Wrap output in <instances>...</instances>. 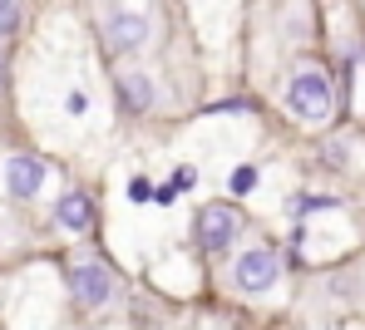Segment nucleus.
Listing matches in <instances>:
<instances>
[{"instance_id":"obj_1","label":"nucleus","mask_w":365,"mask_h":330,"mask_svg":"<svg viewBox=\"0 0 365 330\" xmlns=\"http://www.w3.org/2000/svg\"><path fill=\"white\" fill-rule=\"evenodd\" d=\"M282 109H287L297 124H306V129L331 124V114H336V89H331V74L316 65V60H302V65L287 74Z\"/></svg>"},{"instance_id":"obj_2","label":"nucleus","mask_w":365,"mask_h":330,"mask_svg":"<svg viewBox=\"0 0 365 330\" xmlns=\"http://www.w3.org/2000/svg\"><path fill=\"white\" fill-rule=\"evenodd\" d=\"M64 281H69V301L79 311H109L114 296H119V281H114V271L99 252H74L64 266Z\"/></svg>"},{"instance_id":"obj_3","label":"nucleus","mask_w":365,"mask_h":330,"mask_svg":"<svg viewBox=\"0 0 365 330\" xmlns=\"http://www.w3.org/2000/svg\"><path fill=\"white\" fill-rule=\"evenodd\" d=\"M242 232H247V217L232 202H202V212L192 217V242H197L202 257H232Z\"/></svg>"},{"instance_id":"obj_4","label":"nucleus","mask_w":365,"mask_h":330,"mask_svg":"<svg viewBox=\"0 0 365 330\" xmlns=\"http://www.w3.org/2000/svg\"><path fill=\"white\" fill-rule=\"evenodd\" d=\"M227 281H232V291L237 296H267V291H277V281H282V257L267 247V242H252V247H232V271H227Z\"/></svg>"},{"instance_id":"obj_5","label":"nucleus","mask_w":365,"mask_h":330,"mask_svg":"<svg viewBox=\"0 0 365 330\" xmlns=\"http://www.w3.org/2000/svg\"><path fill=\"white\" fill-rule=\"evenodd\" d=\"M55 168L40 158V153H5L0 158V198L10 202H35L50 188Z\"/></svg>"},{"instance_id":"obj_6","label":"nucleus","mask_w":365,"mask_h":330,"mask_svg":"<svg viewBox=\"0 0 365 330\" xmlns=\"http://www.w3.org/2000/svg\"><path fill=\"white\" fill-rule=\"evenodd\" d=\"M148 15H138V10H109L104 15V45H109V55H119V60H128V55H138L143 45H148Z\"/></svg>"},{"instance_id":"obj_7","label":"nucleus","mask_w":365,"mask_h":330,"mask_svg":"<svg viewBox=\"0 0 365 330\" xmlns=\"http://www.w3.org/2000/svg\"><path fill=\"white\" fill-rule=\"evenodd\" d=\"M55 227L69 232V237H89V232L99 227V207H94V198H89L84 188L60 193V202H55Z\"/></svg>"},{"instance_id":"obj_8","label":"nucleus","mask_w":365,"mask_h":330,"mask_svg":"<svg viewBox=\"0 0 365 330\" xmlns=\"http://www.w3.org/2000/svg\"><path fill=\"white\" fill-rule=\"evenodd\" d=\"M119 104L128 114H148L153 109V79L143 69H119Z\"/></svg>"},{"instance_id":"obj_9","label":"nucleus","mask_w":365,"mask_h":330,"mask_svg":"<svg viewBox=\"0 0 365 330\" xmlns=\"http://www.w3.org/2000/svg\"><path fill=\"white\" fill-rule=\"evenodd\" d=\"M20 5H25V0H0V40L15 35V25H20Z\"/></svg>"},{"instance_id":"obj_10","label":"nucleus","mask_w":365,"mask_h":330,"mask_svg":"<svg viewBox=\"0 0 365 330\" xmlns=\"http://www.w3.org/2000/svg\"><path fill=\"white\" fill-rule=\"evenodd\" d=\"M252 183H257L252 168H237V173H232V193H252Z\"/></svg>"},{"instance_id":"obj_11","label":"nucleus","mask_w":365,"mask_h":330,"mask_svg":"<svg viewBox=\"0 0 365 330\" xmlns=\"http://www.w3.org/2000/svg\"><path fill=\"white\" fill-rule=\"evenodd\" d=\"M69 114H74V119L89 114V94H69Z\"/></svg>"},{"instance_id":"obj_12","label":"nucleus","mask_w":365,"mask_h":330,"mask_svg":"<svg viewBox=\"0 0 365 330\" xmlns=\"http://www.w3.org/2000/svg\"><path fill=\"white\" fill-rule=\"evenodd\" d=\"M0 79H5V50H0Z\"/></svg>"},{"instance_id":"obj_13","label":"nucleus","mask_w":365,"mask_h":330,"mask_svg":"<svg viewBox=\"0 0 365 330\" xmlns=\"http://www.w3.org/2000/svg\"><path fill=\"white\" fill-rule=\"evenodd\" d=\"M361 5H365V0H361Z\"/></svg>"}]
</instances>
